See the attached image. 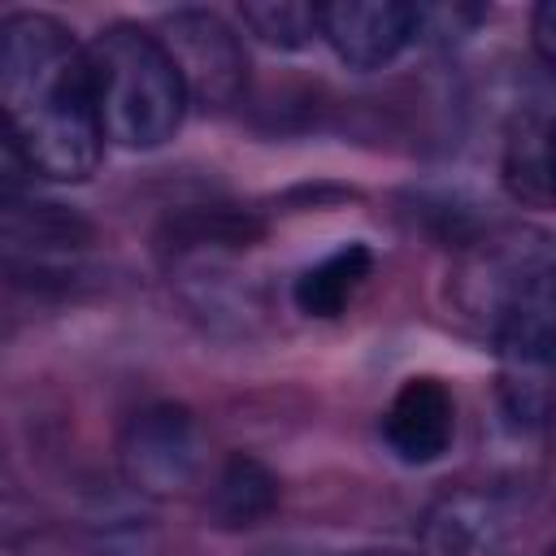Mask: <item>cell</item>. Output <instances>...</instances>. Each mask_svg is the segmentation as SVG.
I'll use <instances>...</instances> for the list:
<instances>
[{
    "instance_id": "8992f818",
    "label": "cell",
    "mask_w": 556,
    "mask_h": 556,
    "mask_svg": "<svg viewBox=\"0 0 556 556\" xmlns=\"http://www.w3.org/2000/svg\"><path fill=\"white\" fill-rule=\"evenodd\" d=\"M421 30V9L404 0H334L317 4V35L352 70H382Z\"/></svg>"
},
{
    "instance_id": "9c48e42d",
    "label": "cell",
    "mask_w": 556,
    "mask_h": 556,
    "mask_svg": "<svg viewBox=\"0 0 556 556\" xmlns=\"http://www.w3.org/2000/svg\"><path fill=\"white\" fill-rule=\"evenodd\" d=\"M208 521L217 530H252L278 508V478L248 452H230L208 482Z\"/></svg>"
},
{
    "instance_id": "277c9868",
    "label": "cell",
    "mask_w": 556,
    "mask_h": 556,
    "mask_svg": "<svg viewBox=\"0 0 556 556\" xmlns=\"http://www.w3.org/2000/svg\"><path fill=\"white\" fill-rule=\"evenodd\" d=\"M117 460H122L126 491H135L139 500H165L200 482L208 452H204V434L191 408L148 404L126 421Z\"/></svg>"
},
{
    "instance_id": "6da1fadb",
    "label": "cell",
    "mask_w": 556,
    "mask_h": 556,
    "mask_svg": "<svg viewBox=\"0 0 556 556\" xmlns=\"http://www.w3.org/2000/svg\"><path fill=\"white\" fill-rule=\"evenodd\" d=\"M0 122L30 169L56 182L96 174L104 139L91 104L87 48L52 13H9L0 22Z\"/></svg>"
},
{
    "instance_id": "7c38bea8",
    "label": "cell",
    "mask_w": 556,
    "mask_h": 556,
    "mask_svg": "<svg viewBox=\"0 0 556 556\" xmlns=\"http://www.w3.org/2000/svg\"><path fill=\"white\" fill-rule=\"evenodd\" d=\"M83 534L91 556H152V521L122 495V500H96L83 513Z\"/></svg>"
},
{
    "instance_id": "3957f363",
    "label": "cell",
    "mask_w": 556,
    "mask_h": 556,
    "mask_svg": "<svg viewBox=\"0 0 556 556\" xmlns=\"http://www.w3.org/2000/svg\"><path fill=\"white\" fill-rule=\"evenodd\" d=\"M87 74L100 139L130 152H148L178 135L187 91L165 43L152 30L135 22L100 30L87 43Z\"/></svg>"
},
{
    "instance_id": "5bb4252c",
    "label": "cell",
    "mask_w": 556,
    "mask_h": 556,
    "mask_svg": "<svg viewBox=\"0 0 556 556\" xmlns=\"http://www.w3.org/2000/svg\"><path fill=\"white\" fill-rule=\"evenodd\" d=\"M30 174H35V169H30L26 152L17 148L13 130L0 122V208H9V204H17V200H22V191H26Z\"/></svg>"
},
{
    "instance_id": "4fadbf2b",
    "label": "cell",
    "mask_w": 556,
    "mask_h": 556,
    "mask_svg": "<svg viewBox=\"0 0 556 556\" xmlns=\"http://www.w3.org/2000/svg\"><path fill=\"white\" fill-rule=\"evenodd\" d=\"M243 26L269 43V48H304L313 35H317V4H295V0H256V4H243L239 9Z\"/></svg>"
},
{
    "instance_id": "2e32d148",
    "label": "cell",
    "mask_w": 556,
    "mask_h": 556,
    "mask_svg": "<svg viewBox=\"0 0 556 556\" xmlns=\"http://www.w3.org/2000/svg\"><path fill=\"white\" fill-rule=\"evenodd\" d=\"M361 556H408V552H361Z\"/></svg>"
},
{
    "instance_id": "52a82bcc",
    "label": "cell",
    "mask_w": 556,
    "mask_h": 556,
    "mask_svg": "<svg viewBox=\"0 0 556 556\" xmlns=\"http://www.w3.org/2000/svg\"><path fill=\"white\" fill-rule=\"evenodd\" d=\"M513 508L495 491H443L421 517V556H508Z\"/></svg>"
},
{
    "instance_id": "ba28073f",
    "label": "cell",
    "mask_w": 556,
    "mask_h": 556,
    "mask_svg": "<svg viewBox=\"0 0 556 556\" xmlns=\"http://www.w3.org/2000/svg\"><path fill=\"white\" fill-rule=\"evenodd\" d=\"M387 447L404 465H430L452 447L456 434V400L439 378H408L391 395L382 413Z\"/></svg>"
},
{
    "instance_id": "30bf717a",
    "label": "cell",
    "mask_w": 556,
    "mask_h": 556,
    "mask_svg": "<svg viewBox=\"0 0 556 556\" xmlns=\"http://www.w3.org/2000/svg\"><path fill=\"white\" fill-rule=\"evenodd\" d=\"M500 169L517 204H530V208L552 204V117L547 109H530L508 126Z\"/></svg>"
},
{
    "instance_id": "7a4b0ae2",
    "label": "cell",
    "mask_w": 556,
    "mask_h": 556,
    "mask_svg": "<svg viewBox=\"0 0 556 556\" xmlns=\"http://www.w3.org/2000/svg\"><path fill=\"white\" fill-rule=\"evenodd\" d=\"M452 300L465 321L495 339L504 365H552V248L543 230L473 243L452 274Z\"/></svg>"
},
{
    "instance_id": "8fae6325",
    "label": "cell",
    "mask_w": 556,
    "mask_h": 556,
    "mask_svg": "<svg viewBox=\"0 0 556 556\" xmlns=\"http://www.w3.org/2000/svg\"><path fill=\"white\" fill-rule=\"evenodd\" d=\"M369 269H374V252L365 243H343L295 278L291 300L304 317H339L365 287Z\"/></svg>"
},
{
    "instance_id": "9a60e30c",
    "label": "cell",
    "mask_w": 556,
    "mask_h": 556,
    "mask_svg": "<svg viewBox=\"0 0 556 556\" xmlns=\"http://www.w3.org/2000/svg\"><path fill=\"white\" fill-rule=\"evenodd\" d=\"M534 52L543 65H556V4L534 9Z\"/></svg>"
},
{
    "instance_id": "5b68a950",
    "label": "cell",
    "mask_w": 556,
    "mask_h": 556,
    "mask_svg": "<svg viewBox=\"0 0 556 556\" xmlns=\"http://www.w3.org/2000/svg\"><path fill=\"white\" fill-rule=\"evenodd\" d=\"M182 78L187 100L226 109L248 87V56L239 35L208 9H178L156 35Z\"/></svg>"
}]
</instances>
